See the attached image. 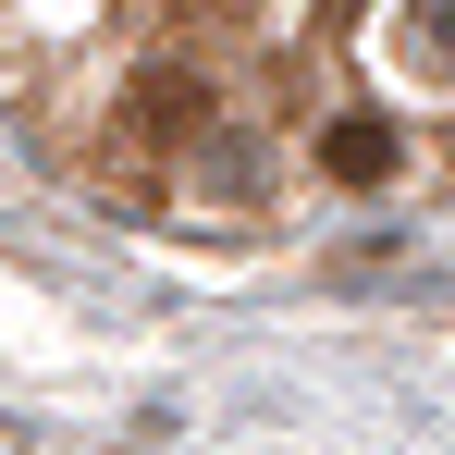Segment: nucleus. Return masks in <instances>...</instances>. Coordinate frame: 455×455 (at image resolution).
Wrapping results in <instances>:
<instances>
[{
  "mask_svg": "<svg viewBox=\"0 0 455 455\" xmlns=\"http://www.w3.org/2000/svg\"><path fill=\"white\" fill-rule=\"evenodd\" d=\"M320 172H332V185H394V124H381V111H345V124L320 136Z\"/></svg>",
  "mask_w": 455,
  "mask_h": 455,
  "instance_id": "obj_1",
  "label": "nucleus"
},
{
  "mask_svg": "<svg viewBox=\"0 0 455 455\" xmlns=\"http://www.w3.org/2000/svg\"><path fill=\"white\" fill-rule=\"evenodd\" d=\"M394 62L455 86V0H406V12H394Z\"/></svg>",
  "mask_w": 455,
  "mask_h": 455,
  "instance_id": "obj_2",
  "label": "nucleus"
},
{
  "mask_svg": "<svg viewBox=\"0 0 455 455\" xmlns=\"http://www.w3.org/2000/svg\"><path fill=\"white\" fill-rule=\"evenodd\" d=\"M136 99H148L160 124H197V75H148V86H136Z\"/></svg>",
  "mask_w": 455,
  "mask_h": 455,
  "instance_id": "obj_3",
  "label": "nucleus"
},
{
  "mask_svg": "<svg viewBox=\"0 0 455 455\" xmlns=\"http://www.w3.org/2000/svg\"><path fill=\"white\" fill-rule=\"evenodd\" d=\"M0 455H12V431H0Z\"/></svg>",
  "mask_w": 455,
  "mask_h": 455,
  "instance_id": "obj_4",
  "label": "nucleus"
}]
</instances>
